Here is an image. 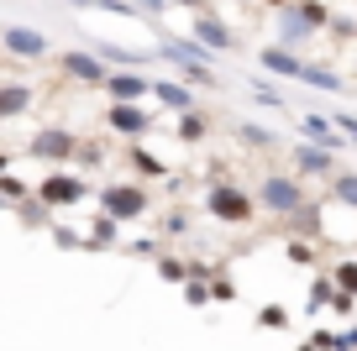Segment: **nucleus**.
<instances>
[{
  "label": "nucleus",
  "mask_w": 357,
  "mask_h": 351,
  "mask_svg": "<svg viewBox=\"0 0 357 351\" xmlns=\"http://www.w3.org/2000/svg\"><path fill=\"white\" fill-rule=\"evenodd\" d=\"M142 11H168V0H137Z\"/></svg>",
  "instance_id": "nucleus-34"
},
{
  "label": "nucleus",
  "mask_w": 357,
  "mask_h": 351,
  "mask_svg": "<svg viewBox=\"0 0 357 351\" xmlns=\"http://www.w3.org/2000/svg\"><path fill=\"white\" fill-rule=\"evenodd\" d=\"M242 142H247V147H273V136H268V126L242 121Z\"/></svg>",
  "instance_id": "nucleus-26"
},
{
  "label": "nucleus",
  "mask_w": 357,
  "mask_h": 351,
  "mask_svg": "<svg viewBox=\"0 0 357 351\" xmlns=\"http://www.w3.org/2000/svg\"><path fill=\"white\" fill-rule=\"evenodd\" d=\"M321 26H331V11H326V0H294V6H284L279 11V37L289 47L310 42Z\"/></svg>",
  "instance_id": "nucleus-1"
},
{
  "label": "nucleus",
  "mask_w": 357,
  "mask_h": 351,
  "mask_svg": "<svg viewBox=\"0 0 357 351\" xmlns=\"http://www.w3.org/2000/svg\"><path fill=\"white\" fill-rule=\"evenodd\" d=\"M289 263H315V257H310V247H305V242H289Z\"/></svg>",
  "instance_id": "nucleus-31"
},
{
  "label": "nucleus",
  "mask_w": 357,
  "mask_h": 351,
  "mask_svg": "<svg viewBox=\"0 0 357 351\" xmlns=\"http://www.w3.org/2000/svg\"><path fill=\"white\" fill-rule=\"evenodd\" d=\"M252 210H257V199L247 194V189H236V184H215L211 194H205V215H215L221 226H247Z\"/></svg>",
  "instance_id": "nucleus-3"
},
{
  "label": "nucleus",
  "mask_w": 357,
  "mask_h": 351,
  "mask_svg": "<svg viewBox=\"0 0 357 351\" xmlns=\"http://www.w3.org/2000/svg\"><path fill=\"white\" fill-rule=\"evenodd\" d=\"M6 47H11L16 58H43L47 53V37L32 32V26H6Z\"/></svg>",
  "instance_id": "nucleus-11"
},
{
  "label": "nucleus",
  "mask_w": 357,
  "mask_h": 351,
  "mask_svg": "<svg viewBox=\"0 0 357 351\" xmlns=\"http://www.w3.org/2000/svg\"><path fill=\"white\" fill-rule=\"evenodd\" d=\"M331 121L347 132V142H357V116H347V110H331Z\"/></svg>",
  "instance_id": "nucleus-29"
},
{
  "label": "nucleus",
  "mask_w": 357,
  "mask_h": 351,
  "mask_svg": "<svg viewBox=\"0 0 357 351\" xmlns=\"http://www.w3.org/2000/svg\"><path fill=\"white\" fill-rule=\"evenodd\" d=\"M331 294H336V278H315V283H310V309H321V304H331Z\"/></svg>",
  "instance_id": "nucleus-24"
},
{
  "label": "nucleus",
  "mask_w": 357,
  "mask_h": 351,
  "mask_svg": "<svg viewBox=\"0 0 357 351\" xmlns=\"http://www.w3.org/2000/svg\"><path fill=\"white\" fill-rule=\"evenodd\" d=\"M257 63L268 68V74H279V79H300L305 74V58L294 53L289 42H273V47H257Z\"/></svg>",
  "instance_id": "nucleus-6"
},
{
  "label": "nucleus",
  "mask_w": 357,
  "mask_h": 351,
  "mask_svg": "<svg viewBox=\"0 0 357 351\" xmlns=\"http://www.w3.org/2000/svg\"><path fill=\"white\" fill-rule=\"evenodd\" d=\"M132 163H137V168H142V173H147V178H158V173H163V163H158V157H153V153H137V157H132Z\"/></svg>",
  "instance_id": "nucleus-30"
},
{
  "label": "nucleus",
  "mask_w": 357,
  "mask_h": 351,
  "mask_svg": "<svg viewBox=\"0 0 357 351\" xmlns=\"http://www.w3.org/2000/svg\"><path fill=\"white\" fill-rule=\"evenodd\" d=\"M105 89H111V100H142V95H153V84H147L142 74H132V68H126V74H111V79H105Z\"/></svg>",
  "instance_id": "nucleus-13"
},
{
  "label": "nucleus",
  "mask_w": 357,
  "mask_h": 351,
  "mask_svg": "<svg viewBox=\"0 0 357 351\" xmlns=\"http://www.w3.org/2000/svg\"><path fill=\"white\" fill-rule=\"evenodd\" d=\"M105 121H111V132H126V136H142L147 126H153V116H147V110L137 105V100H116V105H111V116H105Z\"/></svg>",
  "instance_id": "nucleus-7"
},
{
  "label": "nucleus",
  "mask_w": 357,
  "mask_h": 351,
  "mask_svg": "<svg viewBox=\"0 0 357 351\" xmlns=\"http://www.w3.org/2000/svg\"><path fill=\"white\" fill-rule=\"evenodd\" d=\"M305 84H315V89H331V95H342V89H347V79L342 74H336V68H321V63H305Z\"/></svg>",
  "instance_id": "nucleus-16"
},
{
  "label": "nucleus",
  "mask_w": 357,
  "mask_h": 351,
  "mask_svg": "<svg viewBox=\"0 0 357 351\" xmlns=\"http://www.w3.org/2000/svg\"><path fill=\"white\" fill-rule=\"evenodd\" d=\"M331 199H342L347 210H357V173L336 168V173H331Z\"/></svg>",
  "instance_id": "nucleus-18"
},
{
  "label": "nucleus",
  "mask_w": 357,
  "mask_h": 351,
  "mask_svg": "<svg viewBox=\"0 0 357 351\" xmlns=\"http://www.w3.org/2000/svg\"><path fill=\"white\" fill-rule=\"evenodd\" d=\"M195 42H205L211 53H236V32L226 22H215L211 11H195V26H190Z\"/></svg>",
  "instance_id": "nucleus-5"
},
{
  "label": "nucleus",
  "mask_w": 357,
  "mask_h": 351,
  "mask_svg": "<svg viewBox=\"0 0 357 351\" xmlns=\"http://www.w3.org/2000/svg\"><path fill=\"white\" fill-rule=\"evenodd\" d=\"M178 6H190V11H211V6H205V0H178Z\"/></svg>",
  "instance_id": "nucleus-35"
},
{
  "label": "nucleus",
  "mask_w": 357,
  "mask_h": 351,
  "mask_svg": "<svg viewBox=\"0 0 357 351\" xmlns=\"http://www.w3.org/2000/svg\"><path fill=\"white\" fill-rule=\"evenodd\" d=\"M163 231H174V236H178V231H190V215H168Z\"/></svg>",
  "instance_id": "nucleus-33"
},
{
  "label": "nucleus",
  "mask_w": 357,
  "mask_h": 351,
  "mask_svg": "<svg viewBox=\"0 0 357 351\" xmlns=\"http://www.w3.org/2000/svg\"><path fill=\"white\" fill-rule=\"evenodd\" d=\"M284 220H289V231H300V236H321V231H326V220H321V210H315V205L294 210V215H284Z\"/></svg>",
  "instance_id": "nucleus-17"
},
{
  "label": "nucleus",
  "mask_w": 357,
  "mask_h": 351,
  "mask_svg": "<svg viewBox=\"0 0 357 351\" xmlns=\"http://www.w3.org/2000/svg\"><path fill=\"white\" fill-rule=\"evenodd\" d=\"M331 278H336V288H347V294H357V257H342V263L331 267Z\"/></svg>",
  "instance_id": "nucleus-22"
},
{
  "label": "nucleus",
  "mask_w": 357,
  "mask_h": 351,
  "mask_svg": "<svg viewBox=\"0 0 357 351\" xmlns=\"http://www.w3.org/2000/svg\"><path fill=\"white\" fill-rule=\"evenodd\" d=\"M43 199H47V205H79V199H84V184L68 178V173H53L43 184Z\"/></svg>",
  "instance_id": "nucleus-12"
},
{
  "label": "nucleus",
  "mask_w": 357,
  "mask_h": 351,
  "mask_svg": "<svg viewBox=\"0 0 357 351\" xmlns=\"http://www.w3.org/2000/svg\"><path fill=\"white\" fill-rule=\"evenodd\" d=\"M32 105V89L26 84H6L0 89V116H16V110H26Z\"/></svg>",
  "instance_id": "nucleus-20"
},
{
  "label": "nucleus",
  "mask_w": 357,
  "mask_h": 351,
  "mask_svg": "<svg viewBox=\"0 0 357 351\" xmlns=\"http://www.w3.org/2000/svg\"><path fill=\"white\" fill-rule=\"evenodd\" d=\"M257 325H263V330H284V325H289V309H284V304H263V309H257Z\"/></svg>",
  "instance_id": "nucleus-23"
},
{
  "label": "nucleus",
  "mask_w": 357,
  "mask_h": 351,
  "mask_svg": "<svg viewBox=\"0 0 357 351\" xmlns=\"http://www.w3.org/2000/svg\"><path fill=\"white\" fill-rule=\"evenodd\" d=\"M257 205H263L268 215H294V210H305L310 199H305V184L294 173H263L257 178Z\"/></svg>",
  "instance_id": "nucleus-2"
},
{
  "label": "nucleus",
  "mask_w": 357,
  "mask_h": 351,
  "mask_svg": "<svg viewBox=\"0 0 357 351\" xmlns=\"http://www.w3.org/2000/svg\"><path fill=\"white\" fill-rule=\"evenodd\" d=\"M300 351H321V346H315V341H310V346H300Z\"/></svg>",
  "instance_id": "nucleus-36"
},
{
  "label": "nucleus",
  "mask_w": 357,
  "mask_h": 351,
  "mask_svg": "<svg viewBox=\"0 0 357 351\" xmlns=\"http://www.w3.org/2000/svg\"><path fill=\"white\" fill-rule=\"evenodd\" d=\"M158 273H163L168 283H184V278H190V263H178V257H158Z\"/></svg>",
  "instance_id": "nucleus-25"
},
{
  "label": "nucleus",
  "mask_w": 357,
  "mask_h": 351,
  "mask_svg": "<svg viewBox=\"0 0 357 351\" xmlns=\"http://www.w3.org/2000/svg\"><path fill=\"white\" fill-rule=\"evenodd\" d=\"M205 299H215V294H211V288L200 283V278H184V304H195V309H200Z\"/></svg>",
  "instance_id": "nucleus-27"
},
{
  "label": "nucleus",
  "mask_w": 357,
  "mask_h": 351,
  "mask_svg": "<svg viewBox=\"0 0 357 351\" xmlns=\"http://www.w3.org/2000/svg\"><path fill=\"white\" fill-rule=\"evenodd\" d=\"M32 153L37 157H68V153H74V136H68V132H43L32 142Z\"/></svg>",
  "instance_id": "nucleus-15"
},
{
  "label": "nucleus",
  "mask_w": 357,
  "mask_h": 351,
  "mask_svg": "<svg viewBox=\"0 0 357 351\" xmlns=\"http://www.w3.org/2000/svg\"><path fill=\"white\" fill-rule=\"evenodd\" d=\"M0 189H6V194H11V199H22V178H11V173H0Z\"/></svg>",
  "instance_id": "nucleus-32"
},
{
  "label": "nucleus",
  "mask_w": 357,
  "mask_h": 351,
  "mask_svg": "<svg viewBox=\"0 0 357 351\" xmlns=\"http://www.w3.org/2000/svg\"><path fill=\"white\" fill-rule=\"evenodd\" d=\"M63 68H68L74 79H84V84H100V79H105L100 58H89V53H68V58H63Z\"/></svg>",
  "instance_id": "nucleus-14"
},
{
  "label": "nucleus",
  "mask_w": 357,
  "mask_h": 351,
  "mask_svg": "<svg viewBox=\"0 0 357 351\" xmlns=\"http://www.w3.org/2000/svg\"><path fill=\"white\" fill-rule=\"evenodd\" d=\"M305 136H310L315 147H331V153H342V147H347L342 126H336L331 116H305Z\"/></svg>",
  "instance_id": "nucleus-10"
},
{
  "label": "nucleus",
  "mask_w": 357,
  "mask_h": 351,
  "mask_svg": "<svg viewBox=\"0 0 357 351\" xmlns=\"http://www.w3.org/2000/svg\"><path fill=\"white\" fill-rule=\"evenodd\" d=\"M153 95H158V105H168V110H195V89H190V79H158Z\"/></svg>",
  "instance_id": "nucleus-9"
},
{
  "label": "nucleus",
  "mask_w": 357,
  "mask_h": 351,
  "mask_svg": "<svg viewBox=\"0 0 357 351\" xmlns=\"http://www.w3.org/2000/svg\"><path fill=\"white\" fill-rule=\"evenodd\" d=\"M205 132H211V121L200 110H178V142H200Z\"/></svg>",
  "instance_id": "nucleus-19"
},
{
  "label": "nucleus",
  "mask_w": 357,
  "mask_h": 351,
  "mask_svg": "<svg viewBox=\"0 0 357 351\" xmlns=\"http://www.w3.org/2000/svg\"><path fill=\"white\" fill-rule=\"evenodd\" d=\"M0 173H6V153H0Z\"/></svg>",
  "instance_id": "nucleus-37"
},
{
  "label": "nucleus",
  "mask_w": 357,
  "mask_h": 351,
  "mask_svg": "<svg viewBox=\"0 0 357 351\" xmlns=\"http://www.w3.org/2000/svg\"><path fill=\"white\" fill-rule=\"evenodd\" d=\"M252 100H257V105H268V110H284V105H289V95L273 89L268 79H257V84H252Z\"/></svg>",
  "instance_id": "nucleus-21"
},
{
  "label": "nucleus",
  "mask_w": 357,
  "mask_h": 351,
  "mask_svg": "<svg viewBox=\"0 0 357 351\" xmlns=\"http://www.w3.org/2000/svg\"><path fill=\"white\" fill-rule=\"evenodd\" d=\"M100 58H111V63H121V68H137V63H142L137 53H121V47H111V42H100Z\"/></svg>",
  "instance_id": "nucleus-28"
},
{
  "label": "nucleus",
  "mask_w": 357,
  "mask_h": 351,
  "mask_svg": "<svg viewBox=\"0 0 357 351\" xmlns=\"http://www.w3.org/2000/svg\"><path fill=\"white\" fill-rule=\"evenodd\" d=\"M294 168H300V173H315V178H331L336 173V153L331 147H294Z\"/></svg>",
  "instance_id": "nucleus-8"
},
{
  "label": "nucleus",
  "mask_w": 357,
  "mask_h": 351,
  "mask_svg": "<svg viewBox=\"0 0 357 351\" xmlns=\"http://www.w3.org/2000/svg\"><path fill=\"white\" fill-rule=\"evenodd\" d=\"M100 205H105V215H116V220L147 215V194H142L137 184H105V189H100Z\"/></svg>",
  "instance_id": "nucleus-4"
}]
</instances>
